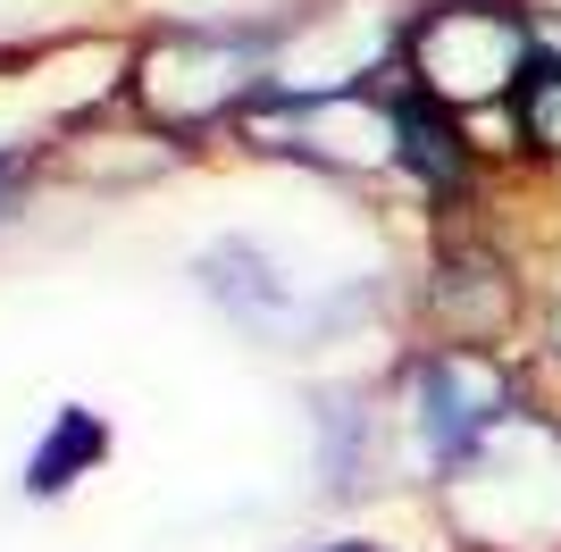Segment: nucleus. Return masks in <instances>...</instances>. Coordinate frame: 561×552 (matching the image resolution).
<instances>
[{"mask_svg": "<svg viewBox=\"0 0 561 552\" xmlns=\"http://www.w3.org/2000/svg\"><path fill=\"white\" fill-rule=\"evenodd\" d=\"M328 552H369V544H328Z\"/></svg>", "mask_w": 561, "mask_h": 552, "instance_id": "nucleus-3", "label": "nucleus"}, {"mask_svg": "<svg viewBox=\"0 0 561 552\" xmlns=\"http://www.w3.org/2000/svg\"><path fill=\"white\" fill-rule=\"evenodd\" d=\"M0 193H9V160H0Z\"/></svg>", "mask_w": 561, "mask_h": 552, "instance_id": "nucleus-4", "label": "nucleus"}, {"mask_svg": "<svg viewBox=\"0 0 561 552\" xmlns=\"http://www.w3.org/2000/svg\"><path fill=\"white\" fill-rule=\"evenodd\" d=\"M420 92L436 101H486V92H519L537 68V43H528V18L519 0H445L420 18Z\"/></svg>", "mask_w": 561, "mask_h": 552, "instance_id": "nucleus-1", "label": "nucleus"}, {"mask_svg": "<svg viewBox=\"0 0 561 552\" xmlns=\"http://www.w3.org/2000/svg\"><path fill=\"white\" fill-rule=\"evenodd\" d=\"M512 110H519V135L537 142V151H561V59L528 68V84L512 92Z\"/></svg>", "mask_w": 561, "mask_h": 552, "instance_id": "nucleus-2", "label": "nucleus"}]
</instances>
